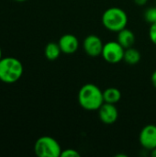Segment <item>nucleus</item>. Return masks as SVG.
Masks as SVG:
<instances>
[{"instance_id": "nucleus-1", "label": "nucleus", "mask_w": 156, "mask_h": 157, "mask_svg": "<svg viewBox=\"0 0 156 157\" xmlns=\"http://www.w3.org/2000/svg\"><path fill=\"white\" fill-rule=\"evenodd\" d=\"M78 102L86 110H98L104 103L103 91L95 84H86L79 89Z\"/></svg>"}, {"instance_id": "nucleus-2", "label": "nucleus", "mask_w": 156, "mask_h": 157, "mask_svg": "<svg viewBox=\"0 0 156 157\" xmlns=\"http://www.w3.org/2000/svg\"><path fill=\"white\" fill-rule=\"evenodd\" d=\"M23 75V65L15 57H5L0 60V81L13 84L18 81Z\"/></svg>"}, {"instance_id": "nucleus-3", "label": "nucleus", "mask_w": 156, "mask_h": 157, "mask_svg": "<svg viewBox=\"0 0 156 157\" xmlns=\"http://www.w3.org/2000/svg\"><path fill=\"white\" fill-rule=\"evenodd\" d=\"M102 24L109 31L119 32L126 28L128 24L127 13L120 7H109L102 15Z\"/></svg>"}, {"instance_id": "nucleus-4", "label": "nucleus", "mask_w": 156, "mask_h": 157, "mask_svg": "<svg viewBox=\"0 0 156 157\" xmlns=\"http://www.w3.org/2000/svg\"><path fill=\"white\" fill-rule=\"evenodd\" d=\"M60 144L51 136L40 137L34 144V152L39 157H59L62 154Z\"/></svg>"}, {"instance_id": "nucleus-5", "label": "nucleus", "mask_w": 156, "mask_h": 157, "mask_svg": "<svg viewBox=\"0 0 156 157\" xmlns=\"http://www.w3.org/2000/svg\"><path fill=\"white\" fill-rule=\"evenodd\" d=\"M125 49L116 40L108 41L104 44L102 50V57L108 63H118L123 60Z\"/></svg>"}, {"instance_id": "nucleus-6", "label": "nucleus", "mask_w": 156, "mask_h": 157, "mask_svg": "<svg viewBox=\"0 0 156 157\" xmlns=\"http://www.w3.org/2000/svg\"><path fill=\"white\" fill-rule=\"evenodd\" d=\"M139 142L145 150L152 151L156 148V125L148 124L144 126L140 132Z\"/></svg>"}, {"instance_id": "nucleus-7", "label": "nucleus", "mask_w": 156, "mask_h": 157, "mask_svg": "<svg viewBox=\"0 0 156 157\" xmlns=\"http://www.w3.org/2000/svg\"><path fill=\"white\" fill-rule=\"evenodd\" d=\"M103 42L97 35H88L83 42V47L86 53L91 57H97L101 55L103 50Z\"/></svg>"}, {"instance_id": "nucleus-8", "label": "nucleus", "mask_w": 156, "mask_h": 157, "mask_svg": "<svg viewBox=\"0 0 156 157\" xmlns=\"http://www.w3.org/2000/svg\"><path fill=\"white\" fill-rule=\"evenodd\" d=\"M99 120L105 124H113L119 118V111L115 104L104 102L98 109Z\"/></svg>"}, {"instance_id": "nucleus-9", "label": "nucleus", "mask_w": 156, "mask_h": 157, "mask_svg": "<svg viewBox=\"0 0 156 157\" xmlns=\"http://www.w3.org/2000/svg\"><path fill=\"white\" fill-rule=\"evenodd\" d=\"M58 44L62 52L65 54H73L78 50L79 40L73 34H64L60 38Z\"/></svg>"}, {"instance_id": "nucleus-10", "label": "nucleus", "mask_w": 156, "mask_h": 157, "mask_svg": "<svg viewBox=\"0 0 156 157\" xmlns=\"http://www.w3.org/2000/svg\"><path fill=\"white\" fill-rule=\"evenodd\" d=\"M117 41L124 49L132 47L134 42H135V35L131 29L125 28V29H121V30H120L118 32Z\"/></svg>"}, {"instance_id": "nucleus-11", "label": "nucleus", "mask_w": 156, "mask_h": 157, "mask_svg": "<svg viewBox=\"0 0 156 157\" xmlns=\"http://www.w3.org/2000/svg\"><path fill=\"white\" fill-rule=\"evenodd\" d=\"M103 98H104V102L116 104L120 100L121 93L116 87H108L103 91Z\"/></svg>"}, {"instance_id": "nucleus-12", "label": "nucleus", "mask_w": 156, "mask_h": 157, "mask_svg": "<svg viewBox=\"0 0 156 157\" xmlns=\"http://www.w3.org/2000/svg\"><path fill=\"white\" fill-rule=\"evenodd\" d=\"M123 60L131 65L137 64L141 60V52L133 47L125 49Z\"/></svg>"}, {"instance_id": "nucleus-13", "label": "nucleus", "mask_w": 156, "mask_h": 157, "mask_svg": "<svg viewBox=\"0 0 156 157\" xmlns=\"http://www.w3.org/2000/svg\"><path fill=\"white\" fill-rule=\"evenodd\" d=\"M61 52H62V51H61V48H60L59 44L55 43V42L48 43L46 45V47H45V50H44L45 57L50 61L56 60L60 56Z\"/></svg>"}, {"instance_id": "nucleus-14", "label": "nucleus", "mask_w": 156, "mask_h": 157, "mask_svg": "<svg viewBox=\"0 0 156 157\" xmlns=\"http://www.w3.org/2000/svg\"><path fill=\"white\" fill-rule=\"evenodd\" d=\"M144 19L149 22L150 24H153L156 22V6L149 7L144 12Z\"/></svg>"}, {"instance_id": "nucleus-15", "label": "nucleus", "mask_w": 156, "mask_h": 157, "mask_svg": "<svg viewBox=\"0 0 156 157\" xmlns=\"http://www.w3.org/2000/svg\"><path fill=\"white\" fill-rule=\"evenodd\" d=\"M62 157H79L80 154L74 149H65L62 151Z\"/></svg>"}, {"instance_id": "nucleus-16", "label": "nucleus", "mask_w": 156, "mask_h": 157, "mask_svg": "<svg viewBox=\"0 0 156 157\" xmlns=\"http://www.w3.org/2000/svg\"><path fill=\"white\" fill-rule=\"evenodd\" d=\"M149 38L151 41L156 45V22L151 24V27L149 29Z\"/></svg>"}, {"instance_id": "nucleus-17", "label": "nucleus", "mask_w": 156, "mask_h": 157, "mask_svg": "<svg viewBox=\"0 0 156 157\" xmlns=\"http://www.w3.org/2000/svg\"><path fill=\"white\" fill-rule=\"evenodd\" d=\"M135 4L138 6H144L148 2V0H134Z\"/></svg>"}, {"instance_id": "nucleus-18", "label": "nucleus", "mask_w": 156, "mask_h": 157, "mask_svg": "<svg viewBox=\"0 0 156 157\" xmlns=\"http://www.w3.org/2000/svg\"><path fill=\"white\" fill-rule=\"evenodd\" d=\"M152 84L156 88V71H154L152 75Z\"/></svg>"}, {"instance_id": "nucleus-19", "label": "nucleus", "mask_w": 156, "mask_h": 157, "mask_svg": "<svg viewBox=\"0 0 156 157\" xmlns=\"http://www.w3.org/2000/svg\"><path fill=\"white\" fill-rule=\"evenodd\" d=\"M151 155L153 157H156V148L151 151Z\"/></svg>"}, {"instance_id": "nucleus-20", "label": "nucleus", "mask_w": 156, "mask_h": 157, "mask_svg": "<svg viewBox=\"0 0 156 157\" xmlns=\"http://www.w3.org/2000/svg\"><path fill=\"white\" fill-rule=\"evenodd\" d=\"M2 59V50H1V48H0V60Z\"/></svg>"}, {"instance_id": "nucleus-21", "label": "nucleus", "mask_w": 156, "mask_h": 157, "mask_svg": "<svg viewBox=\"0 0 156 157\" xmlns=\"http://www.w3.org/2000/svg\"><path fill=\"white\" fill-rule=\"evenodd\" d=\"M15 1H17V2H24L26 0H15Z\"/></svg>"}, {"instance_id": "nucleus-22", "label": "nucleus", "mask_w": 156, "mask_h": 157, "mask_svg": "<svg viewBox=\"0 0 156 157\" xmlns=\"http://www.w3.org/2000/svg\"><path fill=\"white\" fill-rule=\"evenodd\" d=\"M117 156H121V155H118ZM123 156H124V157H127V155H123Z\"/></svg>"}]
</instances>
